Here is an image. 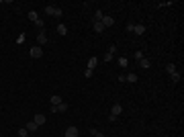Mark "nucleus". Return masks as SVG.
<instances>
[{
  "mask_svg": "<svg viewBox=\"0 0 184 137\" xmlns=\"http://www.w3.org/2000/svg\"><path fill=\"white\" fill-rule=\"evenodd\" d=\"M92 74H94V70H88V68H86V70H84V76H86V78H90V76H92Z\"/></svg>",
  "mask_w": 184,
  "mask_h": 137,
  "instance_id": "27",
  "label": "nucleus"
},
{
  "mask_svg": "<svg viewBox=\"0 0 184 137\" xmlns=\"http://www.w3.org/2000/svg\"><path fill=\"white\" fill-rule=\"evenodd\" d=\"M102 19H104V14H102V10L98 8V10H96V14H94V21H102Z\"/></svg>",
  "mask_w": 184,
  "mask_h": 137,
  "instance_id": "21",
  "label": "nucleus"
},
{
  "mask_svg": "<svg viewBox=\"0 0 184 137\" xmlns=\"http://www.w3.org/2000/svg\"><path fill=\"white\" fill-rule=\"evenodd\" d=\"M133 57H135V59H143V57H145V53H143V51H135V53H133Z\"/></svg>",
  "mask_w": 184,
  "mask_h": 137,
  "instance_id": "23",
  "label": "nucleus"
},
{
  "mask_svg": "<svg viewBox=\"0 0 184 137\" xmlns=\"http://www.w3.org/2000/svg\"><path fill=\"white\" fill-rule=\"evenodd\" d=\"M25 129H27V131H29V133H35V131H37V129H39V127H37V123H35V121H29V123H27V125H25Z\"/></svg>",
  "mask_w": 184,
  "mask_h": 137,
  "instance_id": "13",
  "label": "nucleus"
},
{
  "mask_svg": "<svg viewBox=\"0 0 184 137\" xmlns=\"http://www.w3.org/2000/svg\"><path fill=\"white\" fill-rule=\"evenodd\" d=\"M139 68H143V70H150L151 68V61L147 59V57H143V59H139Z\"/></svg>",
  "mask_w": 184,
  "mask_h": 137,
  "instance_id": "14",
  "label": "nucleus"
},
{
  "mask_svg": "<svg viewBox=\"0 0 184 137\" xmlns=\"http://www.w3.org/2000/svg\"><path fill=\"white\" fill-rule=\"evenodd\" d=\"M96 66H98V57H96V55H92L90 59H88V66H86V68H88V70H94Z\"/></svg>",
  "mask_w": 184,
  "mask_h": 137,
  "instance_id": "11",
  "label": "nucleus"
},
{
  "mask_svg": "<svg viewBox=\"0 0 184 137\" xmlns=\"http://www.w3.org/2000/svg\"><path fill=\"white\" fill-rule=\"evenodd\" d=\"M66 137H78V127H68L66 129Z\"/></svg>",
  "mask_w": 184,
  "mask_h": 137,
  "instance_id": "12",
  "label": "nucleus"
},
{
  "mask_svg": "<svg viewBox=\"0 0 184 137\" xmlns=\"http://www.w3.org/2000/svg\"><path fill=\"white\" fill-rule=\"evenodd\" d=\"M58 35H68V27H66L64 23L58 25Z\"/></svg>",
  "mask_w": 184,
  "mask_h": 137,
  "instance_id": "18",
  "label": "nucleus"
},
{
  "mask_svg": "<svg viewBox=\"0 0 184 137\" xmlns=\"http://www.w3.org/2000/svg\"><path fill=\"white\" fill-rule=\"evenodd\" d=\"M115 51H117V47H115V45L108 47V51L104 53V61H111V59H113V55H115Z\"/></svg>",
  "mask_w": 184,
  "mask_h": 137,
  "instance_id": "5",
  "label": "nucleus"
},
{
  "mask_svg": "<svg viewBox=\"0 0 184 137\" xmlns=\"http://www.w3.org/2000/svg\"><path fill=\"white\" fill-rule=\"evenodd\" d=\"M33 121L37 123V127H41V125H43V123L47 121V119H45V115H41V113H39V115H35V117H33Z\"/></svg>",
  "mask_w": 184,
  "mask_h": 137,
  "instance_id": "9",
  "label": "nucleus"
},
{
  "mask_svg": "<svg viewBox=\"0 0 184 137\" xmlns=\"http://www.w3.org/2000/svg\"><path fill=\"white\" fill-rule=\"evenodd\" d=\"M29 55L33 57V59H39V57H43V49L39 45H33L31 49H29Z\"/></svg>",
  "mask_w": 184,
  "mask_h": 137,
  "instance_id": "2",
  "label": "nucleus"
},
{
  "mask_svg": "<svg viewBox=\"0 0 184 137\" xmlns=\"http://www.w3.org/2000/svg\"><path fill=\"white\" fill-rule=\"evenodd\" d=\"M123 113V106H121V104H113V111H111V117H119V115Z\"/></svg>",
  "mask_w": 184,
  "mask_h": 137,
  "instance_id": "8",
  "label": "nucleus"
},
{
  "mask_svg": "<svg viewBox=\"0 0 184 137\" xmlns=\"http://www.w3.org/2000/svg\"><path fill=\"white\" fill-rule=\"evenodd\" d=\"M47 41H49V39H47V33L45 31H39V35H37V43H39V47L45 45Z\"/></svg>",
  "mask_w": 184,
  "mask_h": 137,
  "instance_id": "4",
  "label": "nucleus"
},
{
  "mask_svg": "<svg viewBox=\"0 0 184 137\" xmlns=\"http://www.w3.org/2000/svg\"><path fill=\"white\" fill-rule=\"evenodd\" d=\"M37 29H39V31H43V27H45V23H43V19H39V21H37Z\"/></svg>",
  "mask_w": 184,
  "mask_h": 137,
  "instance_id": "24",
  "label": "nucleus"
},
{
  "mask_svg": "<svg viewBox=\"0 0 184 137\" xmlns=\"http://www.w3.org/2000/svg\"><path fill=\"white\" fill-rule=\"evenodd\" d=\"M90 133H92L94 137H104L102 133H100V131H96V129H90Z\"/></svg>",
  "mask_w": 184,
  "mask_h": 137,
  "instance_id": "26",
  "label": "nucleus"
},
{
  "mask_svg": "<svg viewBox=\"0 0 184 137\" xmlns=\"http://www.w3.org/2000/svg\"><path fill=\"white\" fill-rule=\"evenodd\" d=\"M166 72H168V74L172 76L174 72H176V66H174V64H168V66H166Z\"/></svg>",
  "mask_w": 184,
  "mask_h": 137,
  "instance_id": "20",
  "label": "nucleus"
},
{
  "mask_svg": "<svg viewBox=\"0 0 184 137\" xmlns=\"http://www.w3.org/2000/svg\"><path fill=\"white\" fill-rule=\"evenodd\" d=\"M92 27H94V31H96L98 35L104 33V27H102V23H100V21H94V25H92Z\"/></svg>",
  "mask_w": 184,
  "mask_h": 137,
  "instance_id": "15",
  "label": "nucleus"
},
{
  "mask_svg": "<svg viewBox=\"0 0 184 137\" xmlns=\"http://www.w3.org/2000/svg\"><path fill=\"white\" fill-rule=\"evenodd\" d=\"M25 37H27L25 33H21V35H19V39H16V43H19V45H21V43H25Z\"/></svg>",
  "mask_w": 184,
  "mask_h": 137,
  "instance_id": "25",
  "label": "nucleus"
},
{
  "mask_svg": "<svg viewBox=\"0 0 184 137\" xmlns=\"http://www.w3.org/2000/svg\"><path fill=\"white\" fill-rule=\"evenodd\" d=\"M170 78H172V82H174V84H176V82H180V78H182V76H180L178 72H174V74H172V76H170Z\"/></svg>",
  "mask_w": 184,
  "mask_h": 137,
  "instance_id": "22",
  "label": "nucleus"
},
{
  "mask_svg": "<svg viewBox=\"0 0 184 137\" xmlns=\"http://www.w3.org/2000/svg\"><path fill=\"white\" fill-rule=\"evenodd\" d=\"M29 19H31L33 23H37V21H39V14H37V10H31V12H29Z\"/></svg>",
  "mask_w": 184,
  "mask_h": 137,
  "instance_id": "19",
  "label": "nucleus"
},
{
  "mask_svg": "<svg viewBox=\"0 0 184 137\" xmlns=\"http://www.w3.org/2000/svg\"><path fill=\"white\" fill-rule=\"evenodd\" d=\"M145 29H147L145 25H133V31H131V33H135V35H143V33H145Z\"/></svg>",
  "mask_w": 184,
  "mask_h": 137,
  "instance_id": "6",
  "label": "nucleus"
},
{
  "mask_svg": "<svg viewBox=\"0 0 184 137\" xmlns=\"http://www.w3.org/2000/svg\"><path fill=\"white\" fill-rule=\"evenodd\" d=\"M59 103H64L59 94H53V96H49V104H51V106H58Z\"/></svg>",
  "mask_w": 184,
  "mask_h": 137,
  "instance_id": "7",
  "label": "nucleus"
},
{
  "mask_svg": "<svg viewBox=\"0 0 184 137\" xmlns=\"http://www.w3.org/2000/svg\"><path fill=\"white\" fill-rule=\"evenodd\" d=\"M127 66H129V57L121 55V57H119V68H123V70H125Z\"/></svg>",
  "mask_w": 184,
  "mask_h": 137,
  "instance_id": "16",
  "label": "nucleus"
},
{
  "mask_svg": "<svg viewBox=\"0 0 184 137\" xmlns=\"http://www.w3.org/2000/svg\"><path fill=\"white\" fill-rule=\"evenodd\" d=\"M68 109H70V104H66V103H59L58 106H51V111H53V113H66Z\"/></svg>",
  "mask_w": 184,
  "mask_h": 137,
  "instance_id": "3",
  "label": "nucleus"
},
{
  "mask_svg": "<svg viewBox=\"0 0 184 137\" xmlns=\"http://www.w3.org/2000/svg\"><path fill=\"white\" fill-rule=\"evenodd\" d=\"M125 80H127V82H131V84H135L139 78H137V74H133V72H131V74H127V76H125Z\"/></svg>",
  "mask_w": 184,
  "mask_h": 137,
  "instance_id": "17",
  "label": "nucleus"
},
{
  "mask_svg": "<svg viewBox=\"0 0 184 137\" xmlns=\"http://www.w3.org/2000/svg\"><path fill=\"white\" fill-rule=\"evenodd\" d=\"M100 23H102V27L106 29V27H113V25H115V19H113V16H104Z\"/></svg>",
  "mask_w": 184,
  "mask_h": 137,
  "instance_id": "10",
  "label": "nucleus"
},
{
  "mask_svg": "<svg viewBox=\"0 0 184 137\" xmlns=\"http://www.w3.org/2000/svg\"><path fill=\"white\" fill-rule=\"evenodd\" d=\"M45 14H49V16H61L64 14V10L59 8V6H45Z\"/></svg>",
  "mask_w": 184,
  "mask_h": 137,
  "instance_id": "1",
  "label": "nucleus"
}]
</instances>
